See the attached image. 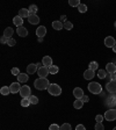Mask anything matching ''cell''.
<instances>
[{"instance_id":"cell-44","label":"cell","mask_w":116,"mask_h":130,"mask_svg":"<svg viewBox=\"0 0 116 130\" xmlns=\"http://www.w3.org/2000/svg\"><path fill=\"white\" fill-rule=\"evenodd\" d=\"M60 22H66V15H62L60 16Z\"/></svg>"},{"instance_id":"cell-12","label":"cell","mask_w":116,"mask_h":130,"mask_svg":"<svg viewBox=\"0 0 116 130\" xmlns=\"http://www.w3.org/2000/svg\"><path fill=\"white\" fill-rule=\"evenodd\" d=\"M45 34H46V28L44 27V26H40V27L36 29V35H37V37L42 38L45 36Z\"/></svg>"},{"instance_id":"cell-11","label":"cell","mask_w":116,"mask_h":130,"mask_svg":"<svg viewBox=\"0 0 116 130\" xmlns=\"http://www.w3.org/2000/svg\"><path fill=\"white\" fill-rule=\"evenodd\" d=\"M106 71H107V73H109V74H115L116 65L114 64V63H108V64L106 65Z\"/></svg>"},{"instance_id":"cell-15","label":"cell","mask_w":116,"mask_h":130,"mask_svg":"<svg viewBox=\"0 0 116 130\" xmlns=\"http://www.w3.org/2000/svg\"><path fill=\"white\" fill-rule=\"evenodd\" d=\"M73 95H74L76 99H81V98L84 96V91H82V88L76 87V88L73 89Z\"/></svg>"},{"instance_id":"cell-47","label":"cell","mask_w":116,"mask_h":130,"mask_svg":"<svg viewBox=\"0 0 116 130\" xmlns=\"http://www.w3.org/2000/svg\"><path fill=\"white\" fill-rule=\"evenodd\" d=\"M113 130H116V127H115V128H114V129H113Z\"/></svg>"},{"instance_id":"cell-34","label":"cell","mask_w":116,"mask_h":130,"mask_svg":"<svg viewBox=\"0 0 116 130\" xmlns=\"http://www.w3.org/2000/svg\"><path fill=\"white\" fill-rule=\"evenodd\" d=\"M29 105H31L29 101V99H22L21 100V106L22 107H28Z\"/></svg>"},{"instance_id":"cell-36","label":"cell","mask_w":116,"mask_h":130,"mask_svg":"<svg viewBox=\"0 0 116 130\" xmlns=\"http://www.w3.org/2000/svg\"><path fill=\"white\" fill-rule=\"evenodd\" d=\"M94 129L95 130H105V125H103L102 123H99V122H96V124H95Z\"/></svg>"},{"instance_id":"cell-22","label":"cell","mask_w":116,"mask_h":130,"mask_svg":"<svg viewBox=\"0 0 116 130\" xmlns=\"http://www.w3.org/2000/svg\"><path fill=\"white\" fill-rule=\"evenodd\" d=\"M52 28H54L55 30H60L64 28V23L60 21H54L52 22Z\"/></svg>"},{"instance_id":"cell-25","label":"cell","mask_w":116,"mask_h":130,"mask_svg":"<svg viewBox=\"0 0 116 130\" xmlns=\"http://www.w3.org/2000/svg\"><path fill=\"white\" fill-rule=\"evenodd\" d=\"M0 93L3 95H8L11 93V89H9V87H7V86H3L1 89H0Z\"/></svg>"},{"instance_id":"cell-13","label":"cell","mask_w":116,"mask_h":130,"mask_svg":"<svg viewBox=\"0 0 116 130\" xmlns=\"http://www.w3.org/2000/svg\"><path fill=\"white\" fill-rule=\"evenodd\" d=\"M16 34L19 36H21V37H27L28 35V30L26 27H23V26H21V27H19L18 29H16Z\"/></svg>"},{"instance_id":"cell-35","label":"cell","mask_w":116,"mask_h":130,"mask_svg":"<svg viewBox=\"0 0 116 130\" xmlns=\"http://www.w3.org/2000/svg\"><path fill=\"white\" fill-rule=\"evenodd\" d=\"M59 130H71V124H69V123H63V124L60 125Z\"/></svg>"},{"instance_id":"cell-42","label":"cell","mask_w":116,"mask_h":130,"mask_svg":"<svg viewBox=\"0 0 116 130\" xmlns=\"http://www.w3.org/2000/svg\"><path fill=\"white\" fill-rule=\"evenodd\" d=\"M0 42H1V43H3V44H7V42H8V38L7 37H5V36H3V37H1V38H0Z\"/></svg>"},{"instance_id":"cell-17","label":"cell","mask_w":116,"mask_h":130,"mask_svg":"<svg viewBox=\"0 0 116 130\" xmlns=\"http://www.w3.org/2000/svg\"><path fill=\"white\" fill-rule=\"evenodd\" d=\"M28 22L30 24H37L40 22V18H38L36 14H30L29 18H28Z\"/></svg>"},{"instance_id":"cell-29","label":"cell","mask_w":116,"mask_h":130,"mask_svg":"<svg viewBox=\"0 0 116 130\" xmlns=\"http://www.w3.org/2000/svg\"><path fill=\"white\" fill-rule=\"evenodd\" d=\"M97 77L100 79H105L106 77H107V71L106 70H99V72H97Z\"/></svg>"},{"instance_id":"cell-16","label":"cell","mask_w":116,"mask_h":130,"mask_svg":"<svg viewBox=\"0 0 116 130\" xmlns=\"http://www.w3.org/2000/svg\"><path fill=\"white\" fill-rule=\"evenodd\" d=\"M95 76V72L93 70H91V69H88V70H86L84 72V78L86 79V80H91V79H93Z\"/></svg>"},{"instance_id":"cell-24","label":"cell","mask_w":116,"mask_h":130,"mask_svg":"<svg viewBox=\"0 0 116 130\" xmlns=\"http://www.w3.org/2000/svg\"><path fill=\"white\" fill-rule=\"evenodd\" d=\"M82 106H84V102H82L81 99H77V100L73 102V107H74L76 109H81L82 108Z\"/></svg>"},{"instance_id":"cell-46","label":"cell","mask_w":116,"mask_h":130,"mask_svg":"<svg viewBox=\"0 0 116 130\" xmlns=\"http://www.w3.org/2000/svg\"><path fill=\"white\" fill-rule=\"evenodd\" d=\"M113 51H114V52H116V45H114V46H113Z\"/></svg>"},{"instance_id":"cell-32","label":"cell","mask_w":116,"mask_h":130,"mask_svg":"<svg viewBox=\"0 0 116 130\" xmlns=\"http://www.w3.org/2000/svg\"><path fill=\"white\" fill-rule=\"evenodd\" d=\"M89 69H91V70H93V71L97 70V69H99V64H97L96 62H91V63H89Z\"/></svg>"},{"instance_id":"cell-7","label":"cell","mask_w":116,"mask_h":130,"mask_svg":"<svg viewBox=\"0 0 116 130\" xmlns=\"http://www.w3.org/2000/svg\"><path fill=\"white\" fill-rule=\"evenodd\" d=\"M21 85L20 83H12L11 86H9V89H11V93L13 94H16V93H20V89H21Z\"/></svg>"},{"instance_id":"cell-31","label":"cell","mask_w":116,"mask_h":130,"mask_svg":"<svg viewBox=\"0 0 116 130\" xmlns=\"http://www.w3.org/2000/svg\"><path fill=\"white\" fill-rule=\"evenodd\" d=\"M78 11L80 12V13H86L87 12V6L85 5V4H80V6L78 7Z\"/></svg>"},{"instance_id":"cell-2","label":"cell","mask_w":116,"mask_h":130,"mask_svg":"<svg viewBox=\"0 0 116 130\" xmlns=\"http://www.w3.org/2000/svg\"><path fill=\"white\" fill-rule=\"evenodd\" d=\"M87 88H88V91L91 93H93V94H100V93H102V87H101V85L99 84V83H96V81L89 83Z\"/></svg>"},{"instance_id":"cell-30","label":"cell","mask_w":116,"mask_h":130,"mask_svg":"<svg viewBox=\"0 0 116 130\" xmlns=\"http://www.w3.org/2000/svg\"><path fill=\"white\" fill-rule=\"evenodd\" d=\"M29 13L30 14H36V12L38 11V8H37V6L36 5H31V6H29Z\"/></svg>"},{"instance_id":"cell-38","label":"cell","mask_w":116,"mask_h":130,"mask_svg":"<svg viewBox=\"0 0 116 130\" xmlns=\"http://www.w3.org/2000/svg\"><path fill=\"white\" fill-rule=\"evenodd\" d=\"M15 44H16V41L14 40V38H9V40H8V42H7L8 46H14Z\"/></svg>"},{"instance_id":"cell-49","label":"cell","mask_w":116,"mask_h":130,"mask_svg":"<svg viewBox=\"0 0 116 130\" xmlns=\"http://www.w3.org/2000/svg\"><path fill=\"white\" fill-rule=\"evenodd\" d=\"M115 42H116V40H115Z\"/></svg>"},{"instance_id":"cell-37","label":"cell","mask_w":116,"mask_h":130,"mask_svg":"<svg viewBox=\"0 0 116 130\" xmlns=\"http://www.w3.org/2000/svg\"><path fill=\"white\" fill-rule=\"evenodd\" d=\"M11 72H12V74H13V76H19L20 73H21V72H20V70H19L18 68H13V69L11 70Z\"/></svg>"},{"instance_id":"cell-4","label":"cell","mask_w":116,"mask_h":130,"mask_svg":"<svg viewBox=\"0 0 116 130\" xmlns=\"http://www.w3.org/2000/svg\"><path fill=\"white\" fill-rule=\"evenodd\" d=\"M103 116H105V119L107 120V121H109V122L115 121L116 120V109H113V108L108 109V110L105 113Z\"/></svg>"},{"instance_id":"cell-41","label":"cell","mask_w":116,"mask_h":130,"mask_svg":"<svg viewBox=\"0 0 116 130\" xmlns=\"http://www.w3.org/2000/svg\"><path fill=\"white\" fill-rule=\"evenodd\" d=\"M76 130H86V128H85L84 124H78L76 127Z\"/></svg>"},{"instance_id":"cell-5","label":"cell","mask_w":116,"mask_h":130,"mask_svg":"<svg viewBox=\"0 0 116 130\" xmlns=\"http://www.w3.org/2000/svg\"><path fill=\"white\" fill-rule=\"evenodd\" d=\"M30 93H31V89H30V87L27 86V85L22 86L21 89H20V95L22 96V99H28V98L31 95Z\"/></svg>"},{"instance_id":"cell-33","label":"cell","mask_w":116,"mask_h":130,"mask_svg":"<svg viewBox=\"0 0 116 130\" xmlns=\"http://www.w3.org/2000/svg\"><path fill=\"white\" fill-rule=\"evenodd\" d=\"M64 28L66 30H71L73 28V24H72V22H70V21H66L64 23Z\"/></svg>"},{"instance_id":"cell-23","label":"cell","mask_w":116,"mask_h":130,"mask_svg":"<svg viewBox=\"0 0 116 130\" xmlns=\"http://www.w3.org/2000/svg\"><path fill=\"white\" fill-rule=\"evenodd\" d=\"M13 23L15 24L18 28H19V27H21L22 24H23V19H22V18H20V16L18 15V16H15V18L13 19Z\"/></svg>"},{"instance_id":"cell-39","label":"cell","mask_w":116,"mask_h":130,"mask_svg":"<svg viewBox=\"0 0 116 130\" xmlns=\"http://www.w3.org/2000/svg\"><path fill=\"white\" fill-rule=\"evenodd\" d=\"M103 115H96L95 116V121L96 122H99V123H102V121H103Z\"/></svg>"},{"instance_id":"cell-21","label":"cell","mask_w":116,"mask_h":130,"mask_svg":"<svg viewBox=\"0 0 116 130\" xmlns=\"http://www.w3.org/2000/svg\"><path fill=\"white\" fill-rule=\"evenodd\" d=\"M13 34H14V30H13V28H11V27H7L5 30H4V36H5V37H7L8 40H9V38H12Z\"/></svg>"},{"instance_id":"cell-26","label":"cell","mask_w":116,"mask_h":130,"mask_svg":"<svg viewBox=\"0 0 116 130\" xmlns=\"http://www.w3.org/2000/svg\"><path fill=\"white\" fill-rule=\"evenodd\" d=\"M58 71H59V68L56 66V65H52L51 68H49V72H50V74H56V73H58Z\"/></svg>"},{"instance_id":"cell-28","label":"cell","mask_w":116,"mask_h":130,"mask_svg":"<svg viewBox=\"0 0 116 130\" xmlns=\"http://www.w3.org/2000/svg\"><path fill=\"white\" fill-rule=\"evenodd\" d=\"M69 5L72 7H79L80 6V1L79 0H69Z\"/></svg>"},{"instance_id":"cell-18","label":"cell","mask_w":116,"mask_h":130,"mask_svg":"<svg viewBox=\"0 0 116 130\" xmlns=\"http://www.w3.org/2000/svg\"><path fill=\"white\" fill-rule=\"evenodd\" d=\"M29 15H30V13H29V9H26V8H21L19 11V16L20 18H22V19H28L29 18Z\"/></svg>"},{"instance_id":"cell-3","label":"cell","mask_w":116,"mask_h":130,"mask_svg":"<svg viewBox=\"0 0 116 130\" xmlns=\"http://www.w3.org/2000/svg\"><path fill=\"white\" fill-rule=\"evenodd\" d=\"M48 92H49V94L54 95V96H58L62 93V88H60L59 85H57V84H50V86L48 88Z\"/></svg>"},{"instance_id":"cell-6","label":"cell","mask_w":116,"mask_h":130,"mask_svg":"<svg viewBox=\"0 0 116 130\" xmlns=\"http://www.w3.org/2000/svg\"><path fill=\"white\" fill-rule=\"evenodd\" d=\"M106 89L109 93H116V80H110L106 84Z\"/></svg>"},{"instance_id":"cell-1","label":"cell","mask_w":116,"mask_h":130,"mask_svg":"<svg viewBox=\"0 0 116 130\" xmlns=\"http://www.w3.org/2000/svg\"><path fill=\"white\" fill-rule=\"evenodd\" d=\"M34 86L36 89H40V91H44V89H48L50 86V83L46 78H38L34 81Z\"/></svg>"},{"instance_id":"cell-48","label":"cell","mask_w":116,"mask_h":130,"mask_svg":"<svg viewBox=\"0 0 116 130\" xmlns=\"http://www.w3.org/2000/svg\"><path fill=\"white\" fill-rule=\"evenodd\" d=\"M115 27H116V22H115Z\"/></svg>"},{"instance_id":"cell-19","label":"cell","mask_w":116,"mask_h":130,"mask_svg":"<svg viewBox=\"0 0 116 130\" xmlns=\"http://www.w3.org/2000/svg\"><path fill=\"white\" fill-rule=\"evenodd\" d=\"M107 106H109V107H116V95H110L107 99Z\"/></svg>"},{"instance_id":"cell-8","label":"cell","mask_w":116,"mask_h":130,"mask_svg":"<svg viewBox=\"0 0 116 130\" xmlns=\"http://www.w3.org/2000/svg\"><path fill=\"white\" fill-rule=\"evenodd\" d=\"M49 68H45V66H42L41 69H38L37 74L40 76V78H46V76L49 74Z\"/></svg>"},{"instance_id":"cell-27","label":"cell","mask_w":116,"mask_h":130,"mask_svg":"<svg viewBox=\"0 0 116 130\" xmlns=\"http://www.w3.org/2000/svg\"><path fill=\"white\" fill-rule=\"evenodd\" d=\"M28 99H29V101H30V103H31V105H37V103H38V98L35 96V95H30Z\"/></svg>"},{"instance_id":"cell-20","label":"cell","mask_w":116,"mask_h":130,"mask_svg":"<svg viewBox=\"0 0 116 130\" xmlns=\"http://www.w3.org/2000/svg\"><path fill=\"white\" fill-rule=\"evenodd\" d=\"M28 79H29V76L26 74V73H20L19 76H18V83H27Z\"/></svg>"},{"instance_id":"cell-14","label":"cell","mask_w":116,"mask_h":130,"mask_svg":"<svg viewBox=\"0 0 116 130\" xmlns=\"http://www.w3.org/2000/svg\"><path fill=\"white\" fill-rule=\"evenodd\" d=\"M42 64H43V66H45V68H51L52 66V59L50 56H44L43 59H42Z\"/></svg>"},{"instance_id":"cell-9","label":"cell","mask_w":116,"mask_h":130,"mask_svg":"<svg viewBox=\"0 0 116 130\" xmlns=\"http://www.w3.org/2000/svg\"><path fill=\"white\" fill-rule=\"evenodd\" d=\"M105 45L108 46V48H113L114 45H116L115 38L111 37V36H107V37L105 38Z\"/></svg>"},{"instance_id":"cell-10","label":"cell","mask_w":116,"mask_h":130,"mask_svg":"<svg viewBox=\"0 0 116 130\" xmlns=\"http://www.w3.org/2000/svg\"><path fill=\"white\" fill-rule=\"evenodd\" d=\"M37 71H38L37 65L34 64V63H31V64H29L27 66V74H35Z\"/></svg>"},{"instance_id":"cell-40","label":"cell","mask_w":116,"mask_h":130,"mask_svg":"<svg viewBox=\"0 0 116 130\" xmlns=\"http://www.w3.org/2000/svg\"><path fill=\"white\" fill-rule=\"evenodd\" d=\"M59 129H60V127L57 124H51L49 127V130H59Z\"/></svg>"},{"instance_id":"cell-43","label":"cell","mask_w":116,"mask_h":130,"mask_svg":"<svg viewBox=\"0 0 116 130\" xmlns=\"http://www.w3.org/2000/svg\"><path fill=\"white\" fill-rule=\"evenodd\" d=\"M81 100H82V102H88V100H89V98L88 96H87V95H84V96H82V98H81Z\"/></svg>"},{"instance_id":"cell-45","label":"cell","mask_w":116,"mask_h":130,"mask_svg":"<svg viewBox=\"0 0 116 130\" xmlns=\"http://www.w3.org/2000/svg\"><path fill=\"white\" fill-rule=\"evenodd\" d=\"M110 80H116V74H110Z\"/></svg>"}]
</instances>
